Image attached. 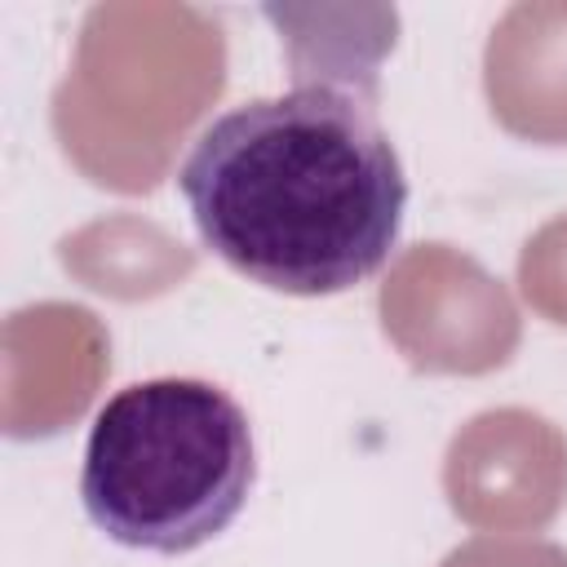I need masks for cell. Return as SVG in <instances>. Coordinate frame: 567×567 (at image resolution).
<instances>
[{
    "instance_id": "cell-1",
    "label": "cell",
    "mask_w": 567,
    "mask_h": 567,
    "mask_svg": "<svg viewBox=\"0 0 567 567\" xmlns=\"http://www.w3.org/2000/svg\"><path fill=\"white\" fill-rule=\"evenodd\" d=\"M190 221L230 270L328 297L390 261L408 177L377 120V89L297 80L217 115L177 168Z\"/></svg>"
},
{
    "instance_id": "cell-2",
    "label": "cell",
    "mask_w": 567,
    "mask_h": 567,
    "mask_svg": "<svg viewBox=\"0 0 567 567\" xmlns=\"http://www.w3.org/2000/svg\"><path fill=\"white\" fill-rule=\"evenodd\" d=\"M252 478L248 412L213 381L155 377L97 408L80 501L97 532L128 549L190 554L235 523Z\"/></svg>"
}]
</instances>
